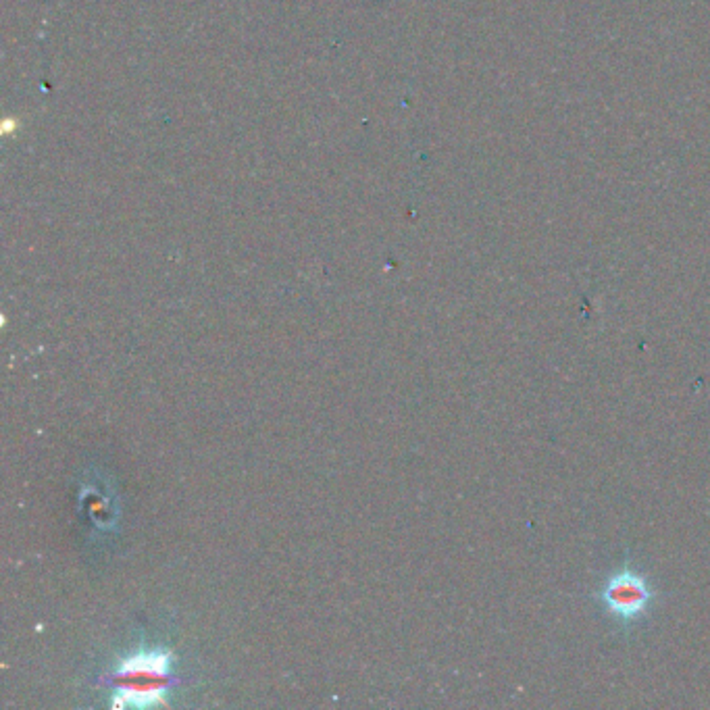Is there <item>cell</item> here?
<instances>
[{
    "label": "cell",
    "instance_id": "obj_1",
    "mask_svg": "<svg viewBox=\"0 0 710 710\" xmlns=\"http://www.w3.org/2000/svg\"><path fill=\"white\" fill-rule=\"evenodd\" d=\"M171 656L161 650L140 652L123 661L115 673V706H155L165 700Z\"/></svg>",
    "mask_w": 710,
    "mask_h": 710
},
{
    "label": "cell",
    "instance_id": "obj_2",
    "mask_svg": "<svg viewBox=\"0 0 710 710\" xmlns=\"http://www.w3.org/2000/svg\"><path fill=\"white\" fill-rule=\"evenodd\" d=\"M596 598L621 627H631L650 613L656 602V590L644 573L623 565L602 581Z\"/></svg>",
    "mask_w": 710,
    "mask_h": 710
}]
</instances>
